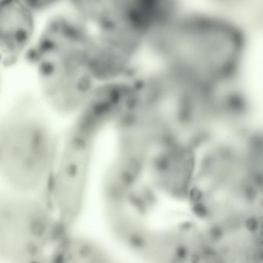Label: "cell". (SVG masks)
Masks as SVG:
<instances>
[{"label":"cell","mask_w":263,"mask_h":263,"mask_svg":"<svg viewBox=\"0 0 263 263\" xmlns=\"http://www.w3.org/2000/svg\"><path fill=\"white\" fill-rule=\"evenodd\" d=\"M161 52L178 64L189 66H228L239 57L241 33L221 20L204 16L167 23L160 30Z\"/></svg>","instance_id":"obj_2"},{"label":"cell","mask_w":263,"mask_h":263,"mask_svg":"<svg viewBox=\"0 0 263 263\" xmlns=\"http://www.w3.org/2000/svg\"><path fill=\"white\" fill-rule=\"evenodd\" d=\"M0 86H1V75H0Z\"/></svg>","instance_id":"obj_5"},{"label":"cell","mask_w":263,"mask_h":263,"mask_svg":"<svg viewBox=\"0 0 263 263\" xmlns=\"http://www.w3.org/2000/svg\"><path fill=\"white\" fill-rule=\"evenodd\" d=\"M33 194L0 190V261L34 262L42 258L52 239V216Z\"/></svg>","instance_id":"obj_3"},{"label":"cell","mask_w":263,"mask_h":263,"mask_svg":"<svg viewBox=\"0 0 263 263\" xmlns=\"http://www.w3.org/2000/svg\"><path fill=\"white\" fill-rule=\"evenodd\" d=\"M36 13L24 0H0V54L13 60L27 51L37 33Z\"/></svg>","instance_id":"obj_4"},{"label":"cell","mask_w":263,"mask_h":263,"mask_svg":"<svg viewBox=\"0 0 263 263\" xmlns=\"http://www.w3.org/2000/svg\"><path fill=\"white\" fill-rule=\"evenodd\" d=\"M31 107L13 109L0 121V181L6 188L34 193L50 176L53 145Z\"/></svg>","instance_id":"obj_1"}]
</instances>
